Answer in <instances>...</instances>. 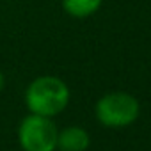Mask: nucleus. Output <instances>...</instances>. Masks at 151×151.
<instances>
[{"label": "nucleus", "instance_id": "nucleus-5", "mask_svg": "<svg viewBox=\"0 0 151 151\" xmlns=\"http://www.w3.org/2000/svg\"><path fill=\"white\" fill-rule=\"evenodd\" d=\"M103 0H60V6L71 18H89L100 11Z\"/></svg>", "mask_w": 151, "mask_h": 151}, {"label": "nucleus", "instance_id": "nucleus-3", "mask_svg": "<svg viewBox=\"0 0 151 151\" xmlns=\"http://www.w3.org/2000/svg\"><path fill=\"white\" fill-rule=\"evenodd\" d=\"M59 130L52 117L29 114L18 126V142L23 151H55Z\"/></svg>", "mask_w": 151, "mask_h": 151}, {"label": "nucleus", "instance_id": "nucleus-2", "mask_svg": "<svg viewBox=\"0 0 151 151\" xmlns=\"http://www.w3.org/2000/svg\"><path fill=\"white\" fill-rule=\"evenodd\" d=\"M140 112V105L137 98L130 93L116 91L103 94L94 107L96 119L109 128H123L132 124Z\"/></svg>", "mask_w": 151, "mask_h": 151}, {"label": "nucleus", "instance_id": "nucleus-6", "mask_svg": "<svg viewBox=\"0 0 151 151\" xmlns=\"http://www.w3.org/2000/svg\"><path fill=\"white\" fill-rule=\"evenodd\" d=\"M4 86H6V78H4V73L0 71V93H2V89H4Z\"/></svg>", "mask_w": 151, "mask_h": 151}, {"label": "nucleus", "instance_id": "nucleus-4", "mask_svg": "<svg viewBox=\"0 0 151 151\" xmlns=\"http://www.w3.org/2000/svg\"><path fill=\"white\" fill-rule=\"evenodd\" d=\"M91 144L89 133L80 126H68L57 135L59 151H86Z\"/></svg>", "mask_w": 151, "mask_h": 151}, {"label": "nucleus", "instance_id": "nucleus-1", "mask_svg": "<svg viewBox=\"0 0 151 151\" xmlns=\"http://www.w3.org/2000/svg\"><path fill=\"white\" fill-rule=\"evenodd\" d=\"M69 103V87L64 80L52 75L37 77L25 91V105L30 114L55 117Z\"/></svg>", "mask_w": 151, "mask_h": 151}]
</instances>
